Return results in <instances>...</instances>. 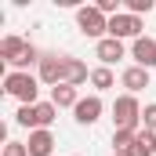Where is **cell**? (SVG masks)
<instances>
[{
  "mask_svg": "<svg viewBox=\"0 0 156 156\" xmlns=\"http://www.w3.org/2000/svg\"><path fill=\"white\" fill-rule=\"evenodd\" d=\"M40 55L44 51H37L26 37L7 33V37L0 40V58L11 66V73H29V66H40Z\"/></svg>",
  "mask_w": 156,
  "mask_h": 156,
  "instance_id": "cell-1",
  "label": "cell"
},
{
  "mask_svg": "<svg viewBox=\"0 0 156 156\" xmlns=\"http://www.w3.org/2000/svg\"><path fill=\"white\" fill-rule=\"evenodd\" d=\"M138 123H142V102H138V94L123 91L113 102V131H142Z\"/></svg>",
  "mask_w": 156,
  "mask_h": 156,
  "instance_id": "cell-2",
  "label": "cell"
},
{
  "mask_svg": "<svg viewBox=\"0 0 156 156\" xmlns=\"http://www.w3.org/2000/svg\"><path fill=\"white\" fill-rule=\"evenodd\" d=\"M76 29H80L87 40L98 44V40L109 37V18H105L94 4H80V7H76Z\"/></svg>",
  "mask_w": 156,
  "mask_h": 156,
  "instance_id": "cell-3",
  "label": "cell"
},
{
  "mask_svg": "<svg viewBox=\"0 0 156 156\" xmlns=\"http://www.w3.org/2000/svg\"><path fill=\"white\" fill-rule=\"evenodd\" d=\"M4 91L11 98H18L22 105H37L40 102V80L33 73H7L4 76Z\"/></svg>",
  "mask_w": 156,
  "mask_h": 156,
  "instance_id": "cell-4",
  "label": "cell"
},
{
  "mask_svg": "<svg viewBox=\"0 0 156 156\" xmlns=\"http://www.w3.org/2000/svg\"><path fill=\"white\" fill-rule=\"evenodd\" d=\"M66 62H69V55L44 51V55H40V66H37V80L44 83V87H58V83H66Z\"/></svg>",
  "mask_w": 156,
  "mask_h": 156,
  "instance_id": "cell-5",
  "label": "cell"
},
{
  "mask_svg": "<svg viewBox=\"0 0 156 156\" xmlns=\"http://www.w3.org/2000/svg\"><path fill=\"white\" fill-rule=\"evenodd\" d=\"M142 29H145V22L138 18V15H131V11H120L116 18H109V37L113 40H134L142 37Z\"/></svg>",
  "mask_w": 156,
  "mask_h": 156,
  "instance_id": "cell-6",
  "label": "cell"
},
{
  "mask_svg": "<svg viewBox=\"0 0 156 156\" xmlns=\"http://www.w3.org/2000/svg\"><path fill=\"white\" fill-rule=\"evenodd\" d=\"M105 113V105H102V94H87V98H80L76 109H73V120H76L80 127H94L98 120Z\"/></svg>",
  "mask_w": 156,
  "mask_h": 156,
  "instance_id": "cell-7",
  "label": "cell"
},
{
  "mask_svg": "<svg viewBox=\"0 0 156 156\" xmlns=\"http://www.w3.org/2000/svg\"><path fill=\"white\" fill-rule=\"evenodd\" d=\"M94 58H98L102 66H109V69H113L120 58H127V44H123V40L105 37V40H98V44H94Z\"/></svg>",
  "mask_w": 156,
  "mask_h": 156,
  "instance_id": "cell-8",
  "label": "cell"
},
{
  "mask_svg": "<svg viewBox=\"0 0 156 156\" xmlns=\"http://www.w3.org/2000/svg\"><path fill=\"white\" fill-rule=\"evenodd\" d=\"M131 58H134V66H142V69H156V40L153 37H138L131 44Z\"/></svg>",
  "mask_w": 156,
  "mask_h": 156,
  "instance_id": "cell-9",
  "label": "cell"
},
{
  "mask_svg": "<svg viewBox=\"0 0 156 156\" xmlns=\"http://www.w3.org/2000/svg\"><path fill=\"white\" fill-rule=\"evenodd\" d=\"M120 87H127V94H142V91L149 87V69H142V66H127V69L120 73Z\"/></svg>",
  "mask_w": 156,
  "mask_h": 156,
  "instance_id": "cell-10",
  "label": "cell"
},
{
  "mask_svg": "<svg viewBox=\"0 0 156 156\" xmlns=\"http://www.w3.org/2000/svg\"><path fill=\"white\" fill-rule=\"evenodd\" d=\"M55 134L51 131H29V142H26V149H29V156H51L55 153Z\"/></svg>",
  "mask_w": 156,
  "mask_h": 156,
  "instance_id": "cell-11",
  "label": "cell"
},
{
  "mask_svg": "<svg viewBox=\"0 0 156 156\" xmlns=\"http://www.w3.org/2000/svg\"><path fill=\"white\" fill-rule=\"evenodd\" d=\"M51 102H55L58 109H76L80 91L73 87V83H58V87H51Z\"/></svg>",
  "mask_w": 156,
  "mask_h": 156,
  "instance_id": "cell-12",
  "label": "cell"
},
{
  "mask_svg": "<svg viewBox=\"0 0 156 156\" xmlns=\"http://www.w3.org/2000/svg\"><path fill=\"white\" fill-rule=\"evenodd\" d=\"M127 156H156V131H138V138H134V145L127 149Z\"/></svg>",
  "mask_w": 156,
  "mask_h": 156,
  "instance_id": "cell-13",
  "label": "cell"
},
{
  "mask_svg": "<svg viewBox=\"0 0 156 156\" xmlns=\"http://www.w3.org/2000/svg\"><path fill=\"white\" fill-rule=\"evenodd\" d=\"M66 83H73V87L91 83V69H87L80 58H73V55H69V62H66Z\"/></svg>",
  "mask_w": 156,
  "mask_h": 156,
  "instance_id": "cell-14",
  "label": "cell"
},
{
  "mask_svg": "<svg viewBox=\"0 0 156 156\" xmlns=\"http://www.w3.org/2000/svg\"><path fill=\"white\" fill-rule=\"evenodd\" d=\"M113 83H116V73H113L109 66H94V69H91V87H94V94H98V91H109Z\"/></svg>",
  "mask_w": 156,
  "mask_h": 156,
  "instance_id": "cell-15",
  "label": "cell"
},
{
  "mask_svg": "<svg viewBox=\"0 0 156 156\" xmlns=\"http://www.w3.org/2000/svg\"><path fill=\"white\" fill-rule=\"evenodd\" d=\"M134 138H138V131H113V149H116V156H127V149L134 145Z\"/></svg>",
  "mask_w": 156,
  "mask_h": 156,
  "instance_id": "cell-16",
  "label": "cell"
},
{
  "mask_svg": "<svg viewBox=\"0 0 156 156\" xmlns=\"http://www.w3.org/2000/svg\"><path fill=\"white\" fill-rule=\"evenodd\" d=\"M123 11H131V15H149V11H156V0H127L123 4Z\"/></svg>",
  "mask_w": 156,
  "mask_h": 156,
  "instance_id": "cell-17",
  "label": "cell"
},
{
  "mask_svg": "<svg viewBox=\"0 0 156 156\" xmlns=\"http://www.w3.org/2000/svg\"><path fill=\"white\" fill-rule=\"evenodd\" d=\"M142 127H145V131H156V102H149V105L142 109Z\"/></svg>",
  "mask_w": 156,
  "mask_h": 156,
  "instance_id": "cell-18",
  "label": "cell"
},
{
  "mask_svg": "<svg viewBox=\"0 0 156 156\" xmlns=\"http://www.w3.org/2000/svg\"><path fill=\"white\" fill-rule=\"evenodd\" d=\"M4 156H29V149H26V142H7Z\"/></svg>",
  "mask_w": 156,
  "mask_h": 156,
  "instance_id": "cell-19",
  "label": "cell"
},
{
  "mask_svg": "<svg viewBox=\"0 0 156 156\" xmlns=\"http://www.w3.org/2000/svg\"><path fill=\"white\" fill-rule=\"evenodd\" d=\"M73 156H80V153H73Z\"/></svg>",
  "mask_w": 156,
  "mask_h": 156,
  "instance_id": "cell-20",
  "label": "cell"
},
{
  "mask_svg": "<svg viewBox=\"0 0 156 156\" xmlns=\"http://www.w3.org/2000/svg\"><path fill=\"white\" fill-rule=\"evenodd\" d=\"M113 156H116V153H113Z\"/></svg>",
  "mask_w": 156,
  "mask_h": 156,
  "instance_id": "cell-21",
  "label": "cell"
}]
</instances>
